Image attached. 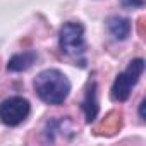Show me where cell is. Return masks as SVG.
<instances>
[{
	"mask_svg": "<svg viewBox=\"0 0 146 146\" xmlns=\"http://www.w3.org/2000/svg\"><path fill=\"white\" fill-rule=\"evenodd\" d=\"M83 110H84V115H86V122H93L96 119V113H98V102H96V84L91 83L88 91H86V98L83 102Z\"/></svg>",
	"mask_w": 146,
	"mask_h": 146,
	"instance_id": "obj_7",
	"label": "cell"
},
{
	"mask_svg": "<svg viewBox=\"0 0 146 146\" xmlns=\"http://www.w3.org/2000/svg\"><path fill=\"white\" fill-rule=\"evenodd\" d=\"M29 102L23 96H11L0 103V120L5 125H19L29 115Z\"/></svg>",
	"mask_w": 146,
	"mask_h": 146,
	"instance_id": "obj_4",
	"label": "cell"
},
{
	"mask_svg": "<svg viewBox=\"0 0 146 146\" xmlns=\"http://www.w3.org/2000/svg\"><path fill=\"white\" fill-rule=\"evenodd\" d=\"M58 45L62 53L72 57V58H81L84 57L86 52V41H84V28L83 24L76 21H69L60 28L58 33Z\"/></svg>",
	"mask_w": 146,
	"mask_h": 146,
	"instance_id": "obj_2",
	"label": "cell"
},
{
	"mask_svg": "<svg viewBox=\"0 0 146 146\" xmlns=\"http://www.w3.org/2000/svg\"><path fill=\"white\" fill-rule=\"evenodd\" d=\"M108 31L112 33V36L115 40L124 41L129 36V33H131V23L125 17H119V16L110 17L108 19Z\"/></svg>",
	"mask_w": 146,
	"mask_h": 146,
	"instance_id": "obj_5",
	"label": "cell"
},
{
	"mask_svg": "<svg viewBox=\"0 0 146 146\" xmlns=\"http://www.w3.org/2000/svg\"><path fill=\"white\" fill-rule=\"evenodd\" d=\"M144 72V60L143 58H136L132 62H129L127 69L117 76V79L113 81L112 86V98L115 102H125L131 96L132 88L137 84L139 78Z\"/></svg>",
	"mask_w": 146,
	"mask_h": 146,
	"instance_id": "obj_3",
	"label": "cell"
},
{
	"mask_svg": "<svg viewBox=\"0 0 146 146\" xmlns=\"http://www.w3.org/2000/svg\"><path fill=\"white\" fill-rule=\"evenodd\" d=\"M36 57H38L36 52H23V53H17V55H14V57L9 60L7 69L12 70V72L26 70V69H29V67L35 64Z\"/></svg>",
	"mask_w": 146,
	"mask_h": 146,
	"instance_id": "obj_6",
	"label": "cell"
},
{
	"mask_svg": "<svg viewBox=\"0 0 146 146\" xmlns=\"http://www.w3.org/2000/svg\"><path fill=\"white\" fill-rule=\"evenodd\" d=\"M122 4L125 7H143L144 5V0H122Z\"/></svg>",
	"mask_w": 146,
	"mask_h": 146,
	"instance_id": "obj_8",
	"label": "cell"
},
{
	"mask_svg": "<svg viewBox=\"0 0 146 146\" xmlns=\"http://www.w3.org/2000/svg\"><path fill=\"white\" fill-rule=\"evenodd\" d=\"M36 95L48 105H60L70 91V81L57 69L41 70L35 79Z\"/></svg>",
	"mask_w": 146,
	"mask_h": 146,
	"instance_id": "obj_1",
	"label": "cell"
}]
</instances>
